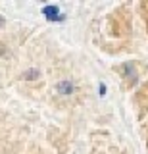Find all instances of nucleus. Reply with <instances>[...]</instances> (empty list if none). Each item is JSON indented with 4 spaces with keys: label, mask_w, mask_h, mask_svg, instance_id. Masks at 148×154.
Segmentation results:
<instances>
[{
    "label": "nucleus",
    "mask_w": 148,
    "mask_h": 154,
    "mask_svg": "<svg viewBox=\"0 0 148 154\" xmlns=\"http://www.w3.org/2000/svg\"><path fill=\"white\" fill-rule=\"evenodd\" d=\"M42 14H44L46 19H50V21H64V16L60 14L58 6H44L42 8Z\"/></svg>",
    "instance_id": "nucleus-1"
},
{
    "label": "nucleus",
    "mask_w": 148,
    "mask_h": 154,
    "mask_svg": "<svg viewBox=\"0 0 148 154\" xmlns=\"http://www.w3.org/2000/svg\"><path fill=\"white\" fill-rule=\"evenodd\" d=\"M56 91H58L60 94H71L73 93V83H71V81H60L58 87H56Z\"/></svg>",
    "instance_id": "nucleus-2"
},
{
    "label": "nucleus",
    "mask_w": 148,
    "mask_h": 154,
    "mask_svg": "<svg viewBox=\"0 0 148 154\" xmlns=\"http://www.w3.org/2000/svg\"><path fill=\"white\" fill-rule=\"evenodd\" d=\"M23 77H25V79H37V77H39V69H29V71H25V73H23Z\"/></svg>",
    "instance_id": "nucleus-3"
},
{
    "label": "nucleus",
    "mask_w": 148,
    "mask_h": 154,
    "mask_svg": "<svg viewBox=\"0 0 148 154\" xmlns=\"http://www.w3.org/2000/svg\"><path fill=\"white\" fill-rule=\"evenodd\" d=\"M104 93H106V85L102 83V85H100V94H104Z\"/></svg>",
    "instance_id": "nucleus-4"
},
{
    "label": "nucleus",
    "mask_w": 148,
    "mask_h": 154,
    "mask_svg": "<svg viewBox=\"0 0 148 154\" xmlns=\"http://www.w3.org/2000/svg\"><path fill=\"white\" fill-rule=\"evenodd\" d=\"M2 23H4V19H2V16H0V27H2Z\"/></svg>",
    "instance_id": "nucleus-5"
}]
</instances>
